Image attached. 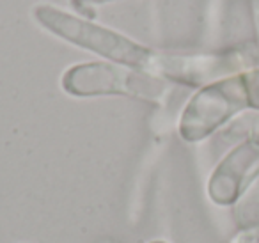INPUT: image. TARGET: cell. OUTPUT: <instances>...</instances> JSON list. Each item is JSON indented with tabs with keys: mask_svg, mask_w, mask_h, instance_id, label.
Returning <instances> with one entry per match:
<instances>
[{
	"mask_svg": "<svg viewBox=\"0 0 259 243\" xmlns=\"http://www.w3.org/2000/svg\"><path fill=\"white\" fill-rule=\"evenodd\" d=\"M62 84L68 93L76 96L122 93L156 100L163 89L162 82L155 76L108 64L76 66L66 73Z\"/></svg>",
	"mask_w": 259,
	"mask_h": 243,
	"instance_id": "2",
	"label": "cell"
},
{
	"mask_svg": "<svg viewBox=\"0 0 259 243\" xmlns=\"http://www.w3.org/2000/svg\"><path fill=\"white\" fill-rule=\"evenodd\" d=\"M34 16L45 29L57 34L69 43H75L82 48L96 52L103 57L112 59V61L122 62V64L156 69L160 55H155L148 48L130 41L121 34L112 32L105 27L89 23L57 8H50V6L36 8Z\"/></svg>",
	"mask_w": 259,
	"mask_h": 243,
	"instance_id": "1",
	"label": "cell"
},
{
	"mask_svg": "<svg viewBox=\"0 0 259 243\" xmlns=\"http://www.w3.org/2000/svg\"><path fill=\"white\" fill-rule=\"evenodd\" d=\"M101 2H108V0H73V4H101Z\"/></svg>",
	"mask_w": 259,
	"mask_h": 243,
	"instance_id": "3",
	"label": "cell"
}]
</instances>
